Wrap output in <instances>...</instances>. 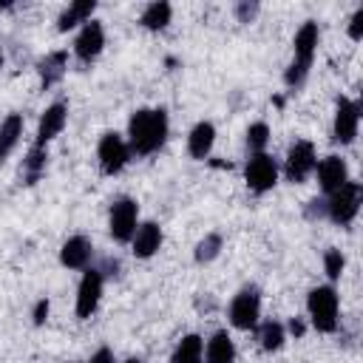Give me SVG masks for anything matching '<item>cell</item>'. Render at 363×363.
Returning <instances> with one entry per match:
<instances>
[{
  "mask_svg": "<svg viewBox=\"0 0 363 363\" xmlns=\"http://www.w3.org/2000/svg\"><path fill=\"white\" fill-rule=\"evenodd\" d=\"M318 40H320V31H318V23H303L295 34V57L289 62V71H286V85H303L309 68H312V57L318 51Z\"/></svg>",
  "mask_w": 363,
  "mask_h": 363,
  "instance_id": "obj_2",
  "label": "cell"
},
{
  "mask_svg": "<svg viewBox=\"0 0 363 363\" xmlns=\"http://www.w3.org/2000/svg\"><path fill=\"white\" fill-rule=\"evenodd\" d=\"M130 244H133V255L136 258H150L162 247V227L153 224V221L139 224L136 233H133V238H130Z\"/></svg>",
  "mask_w": 363,
  "mask_h": 363,
  "instance_id": "obj_15",
  "label": "cell"
},
{
  "mask_svg": "<svg viewBox=\"0 0 363 363\" xmlns=\"http://www.w3.org/2000/svg\"><path fill=\"white\" fill-rule=\"evenodd\" d=\"M45 167V147H40V145H34L31 147V153L26 156V162H23V173H26V182L31 184V182H37V176H40V170Z\"/></svg>",
  "mask_w": 363,
  "mask_h": 363,
  "instance_id": "obj_25",
  "label": "cell"
},
{
  "mask_svg": "<svg viewBox=\"0 0 363 363\" xmlns=\"http://www.w3.org/2000/svg\"><path fill=\"white\" fill-rule=\"evenodd\" d=\"M167 113L162 108H142L128 122V147L139 156H150L164 145Z\"/></svg>",
  "mask_w": 363,
  "mask_h": 363,
  "instance_id": "obj_1",
  "label": "cell"
},
{
  "mask_svg": "<svg viewBox=\"0 0 363 363\" xmlns=\"http://www.w3.org/2000/svg\"><path fill=\"white\" fill-rule=\"evenodd\" d=\"M349 37L352 40H360L363 37V9H357L352 14V23H349Z\"/></svg>",
  "mask_w": 363,
  "mask_h": 363,
  "instance_id": "obj_29",
  "label": "cell"
},
{
  "mask_svg": "<svg viewBox=\"0 0 363 363\" xmlns=\"http://www.w3.org/2000/svg\"><path fill=\"white\" fill-rule=\"evenodd\" d=\"M91 255H94V247H91V241H88L85 235L68 238V241L62 244V250H60V261H62L68 269H82V267L91 261Z\"/></svg>",
  "mask_w": 363,
  "mask_h": 363,
  "instance_id": "obj_16",
  "label": "cell"
},
{
  "mask_svg": "<svg viewBox=\"0 0 363 363\" xmlns=\"http://www.w3.org/2000/svg\"><path fill=\"white\" fill-rule=\"evenodd\" d=\"M255 11H258V6H255V3H250V6H247V3H241V6H238V17H241V23H250V17H252Z\"/></svg>",
  "mask_w": 363,
  "mask_h": 363,
  "instance_id": "obj_32",
  "label": "cell"
},
{
  "mask_svg": "<svg viewBox=\"0 0 363 363\" xmlns=\"http://www.w3.org/2000/svg\"><path fill=\"white\" fill-rule=\"evenodd\" d=\"M244 176H247V184H250L252 193H267V190H272L275 182H278V164H275V159L267 156V153H252L250 162H247Z\"/></svg>",
  "mask_w": 363,
  "mask_h": 363,
  "instance_id": "obj_6",
  "label": "cell"
},
{
  "mask_svg": "<svg viewBox=\"0 0 363 363\" xmlns=\"http://www.w3.org/2000/svg\"><path fill=\"white\" fill-rule=\"evenodd\" d=\"M360 210V184L357 182H343L335 193H329V201H326V216L335 221V224H349Z\"/></svg>",
  "mask_w": 363,
  "mask_h": 363,
  "instance_id": "obj_4",
  "label": "cell"
},
{
  "mask_svg": "<svg viewBox=\"0 0 363 363\" xmlns=\"http://www.w3.org/2000/svg\"><path fill=\"white\" fill-rule=\"evenodd\" d=\"M65 60H68V57H65V51H57V54H48V57L40 62V74H43V85H45V88L62 77Z\"/></svg>",
  "mask_w": 363,
  "mask_h": 363,
  "instance_id": "obj_23",
  "label": "cell"
},
{
  "mask_svg": "<svg viewBox=\"0 0 363 363\" xmlns=\"http://www.w3.org/2000/svg\"><path fill=\"white\" fill-rule=\"evenodd\" d=\"M31 318H34V323H37V326H40V323H45V318H48V301H45V298H43V301H37V306H34V315H31Z\"/></svg>",
  "mask_w": 363,
  "mask_h": 363,
  "instance_id": "obj_30",
  "label": "cell"
},
{
  "mask_svg": "<svg viewBox=\"0 0 363 363\" xmlns=\"http://www.w3.org/2000/svg\"><path fill=\"white\" fill-rule=\"evenodd\" d=\"M99 298H102V272L99 269H88L79 281V289H77V315L79 318H91L99 306Z\"/></svg>",
  "mask_w": 363,
  "mask_h": 363,
  "instance_id": "obj_10",
  "label": "cell"
},
{
  "mask_svg": "<svg viewBox=\"0 0 363 363\" xmlns=\"http://www.w3.org/2000/svg\"><path fill=\"white\" fill-rule=\"evenodd\" d=\"M65 119H68V108L62 102H54L51 108H45V113L40 116V128H37V145L45 147V142H51L65 128Z\"/></svg>",
  "mask_w": 363,
  "mask_h": 363,
  "instance_id": "obj_14",
  "label": "cell"
},
{
  "mask_svg": "<svg viewBox=\"0 0 363 363\" xmlns=\"http://www.w3.org/2000/svg\"><path fill=\"white\" fill-rule=\"evenodd\" d=\"M20 133H23V116H20V113L6 116V122L0 125V162H3V159L9 156V150L17 145Z\"/></svg>",
  "mask_w": 363,
  "mask_h": 363,
  "instance_id": "obj_20",
  "label": "cell"
},
{
  "mask_svg": "<svg viewBox=\"0 0 363 363\" xmlns=\"http://www.w3.org/2000/svg\"><path fill=\"white\" fill-rule=\"evenodd\" d=\"M201 354H204V340L199 335H187L173 349L170 363H201Z\"/></svg>",
  "mask_w": 363,
  "mask_h": 363,
  "instance_id": "obj_19",
  "label": "cell"
},
{
  "mask_svg": "<svg viewBox=\"0 0 363 363\" xmlns=\"http://www.w3.org/2000/svg\"><path fill=\"white\" fill-rule=\"evenodd\" d=\"M218 250H221V235L210 233L207 238L199 241V247H196V261H213V258L218 255Z\"/></svg>",
  "mask_w": 363,
  "mask_h": 363,
  "instance_id": "obj_27",
  "label": "cell"
},
{
  "mask_svg": "<svg viewBox=\"0 0 363 363\" xmlns=\"http://www.w3.org/2000/svg\"><path fill=\"white\" fill-rule=\"evenodd\" d=\"M357 122H360V108H357L352 99L340 96V99H337V111H335V139H337L340 145L354 142V136H357Z\"/></svg>",
  "mask_w": 363,
  "mask_h": 363,
  "instance_id": "obj_11",
  "label": "cell"
},
{
  "mask_svg": "<svg viewBox=\"0 0 363 363\" xmlns=\"http://www.w3.org/2000/svg\"><path fill=\"white\" fill-rule=\"evenodd\" d=\"M309 320L318 332H335L337 329V292L332 286H315L306 298Z\"/></svg>",
  "mask_w": 363,
  "mask_h": 363,
  "instance_id": "obj_3",
  "label": "cell"
},
{
  "mask_svg": "<svg viewBox=\"0 0 363 363\" xmlns=\"http://www.w3.org/2000/svg\"><path fill=\"white\" fill-rule=\"evenodd\" d=\"M170 14H173V9H170V3H164V0H159V3H150L145 11H142V26L145 28H150V31H159V28H164L167 23H170Z\"/></svg>",
  "mask_w": 363,
  "mask_h": 363,
  "instance_id": "obj_21",
  "label": "cell"
},
{
  "mask_svg": "<svg viewBox=\"0 0 363 363\" xmlns=\"http://www.w3.org/2000/svg\"><path fill=\"white\" fill-rule=\"evenodd\" d=\"M105 45V31H102V23L96 20H88L82 26V31L77 34V43H74V54L82 60V62H91Z\"/></svg>",
  "mask_w": 363,
  "mask_h": 363,
  "instance_id": "obj_12",
  "label": "cell"
},
{
  "mask_svg": "<svg viewBox=\"0 0 363 363\" xmlns=\"http://www.w3.org/2000/svg\"><path fill=\"white\" fill-rule=\"evenodd\" d=\"M213 142H216V128L210 122H199L187 136V150L193 159H207L213 150Z\"/></svg>",
  "mask_w": 363,
  "mask_h": 363,
  "instance_id": "obj_17",
  "label": "cell"
},
{
  "mask_svg": "<svg viewBox=\"0 0 363 363\" xmlns=\"http://www.w3.org/2000/svg\"><path fill=\"white\" fill-rule=\"evenodd\" d=\"M267 142H269V128L264 122L250 125V130H247V147H250V153H264Z\"/></svg>",
  "mask_w": 363,
  "mask_h": 363,
  "instance_id": "obj_26",
  "label": "cell"
},
{
  "mask_svg": "<svg viewBox=\"0 0 363 363\" xmlns=\"http://www.w3.org/2000/svg\"><path fill=\"white\" fill-rule=\"evenodd\" d=\"M96 156H99V167H102L105 173H119V170L128 164L130 147H128V142H125L119 133H105V136L99 139Z\"/></svg>",
  "mask_w": 363,
  "mask_h": 363,
  "instance_id": "obj_8",
  "label": "cell"
},
{
  "mask_svg": "<svg viewBox=\"0 0 363 363\" xmlns=\"http://www.w3.org/2000/svg\"><path fill=\"white\" fill-rule=\"evenodd\" d=\"M88 363H116V357H113V352L111 349H99L96 354H91V360Z\"/></svg>",
  "mask_w": 363,
  "mask_h": 363,
  "instance_id": "obj_31",
  "label": "cell"
},
{
  "mask_svg": "<svg viewBox=\"0 0 363 363\" xmlns=\"http://www.w3.org/2000/svg\"><path fill=\"white\" fill-rule=\"evenodd\" d=\"M136 218H139V207L133 199H116L111 204V213H108V230L116 241H130L133 233H136Z\"/></svg>",
  "mask_w": 363,
  "mask_h": 363,
  "instance_id": "obj_5",
  "label": "cell"
},
{
  "mask_svg": "<svg viewBox=\"0 0 363 363\" xmlns=\"http://www.w3.org/2000/svg\"><path fill=\"white\" fill-rule=\"evenodd\" d=\"M315 164H318V162H315V147H312V142L301 139V142H295V145L289 147L284 173H286L289 182H303V179L315 170Z\"/></svg>",
  "mask_w": 363,
  "mask_h": 363,
  "instance_id": "obj_9",
  "label": "cell"
},
{
  "mask_svg": "<svg viewBox=\"0 0 363 363\" xmlns=\"http://www.w3.org/2000/svg\"><path fill=\"white\" fill-rule=\"evenodd\" d=\"M258 340H261V349H267V352L281 349V343H284V326L275 323V320H267L258 329Z\"/></svg>",
  "mask_w": 363,
  "mask_h": 363,
  "instance_id": "obj_24",
  "label": "cell"
},
{
  "mask_svg": "<svg viewBox=\"0 0 363 363\" xmlns=\"http://www.w3.org/2000/svg\"><path fill=\"white\" fill-rule=\"evenodd\" d=\"M258 315H261V298H258V289L247 286L241 289L233 303H230V320L235 329H252L258 323Z\"/></svg>",
  "mask_w": 363,
  "mask_h": 363,
  "instance_id": "obj_7",
  "label": "cell"
},
{
  "mask_svg": "<svg viewBox=\"0 0 363 363\" xmlns=\"http://www.w3.org/2000/svg\"><path fill=\"white\" fill-rule=\"evenodd\" d=\"M235 357V346L230 340L227 332H216L210 340H207V349H204V363H233Z\"/></svg>",
  "mask_w": 363,
  "mask_h": 363,
  "instance_id": "obj_18",
  "label": "cell"
},
{
  "mask_svg": "<svg viewBox=\"0 0 363 363\" xmlns=\"http://www.w3.org/2000/svg\"><path fill=\"white\" fill-rule=\"evenodd\" d=\"M128 363H139V360H128Z\"/></svg>",
  "mask_w": 363,
  "mask_h": 363,
  "instance_id": "obj_34",
  "label": "cell"
},
{
  "mask_svg": "<svg viewBox=\"0 0 363 363\" xmlns=\"http://www.w3.org/2000/svg\"><path fill=\"white\" fill-rule=\"evenodd\" d=\"M91 14H94V3H91V0H82V3L68 6V9L60 14V31H68V28H74V26H79V23H88Z\"/></svg>",
  "mask_w": 363,
  "mask_h": 363,
  "instance_id": "obj_22",
  "label": "cell"
},
{
  "mask_svg": "<svg viewBox=\"0 0 363 363\" xmlns=\"http://www.w3.org/2000/svg\"><path fill=\"white\" fill-rule=\"evenodd\" d=\"M323 269H326V275L335 281V278H340V272H343V255H340V250H326V255H323Z\"/></svg>",
  "mask_w": 363,
  "mask_h": 363,
  "instance_id": "obj_28",
  "label": "cell"
},
{
  "mask_svg": "<svg viewBox=\"0 0 363 363\" xmlns=\"http://www.w3.org/2000/svg\"><path fill=\"white\" fill-rule=\"evenodd\" d=\"M315 167H318V182H320L323 193H335L343 182H349V170H346V162L340 156H326Z\"/></svg>",
  "mask_w": 363,
  "mask_h": 363,
  "instance_id": "obj_13",
  "label": "cell"
},
{
  "mask_svg": "<svg viewBox=\"0 0 363 363\" xmlns=\"http://www.w3.org/2000/svg\"><path fill=\"white\" fill-rule=\"evenodd\" d=\"M289 329H292V335H303V323H301V320H292Z\"/></svg>",
  "mask_w": 363,
  "mask_h": 363,
  "instance_id": "obj_33",
  "label": "cell"
}]
</instances>
